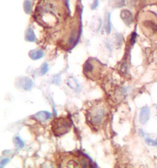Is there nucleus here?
<instances>
[{
  "label": "nucleus",
  "mask_w": 157,
  "mask_h": 168,
  "mask_svg": "<svg viewBox=\"0 0 157 168\" xmlns=\"http://www.w3.org/2000/svg\"><path fill=\"white\" fill-rule=\"evenodd\" d=\"M156 109H157V107H156Z\"/></svg>",
  "instance_id": "nucleus-20"
},
{
  "label": "nucleus",
  "mask_w": 157,
  "mask_h": 168,
  "mask_svg": "<svg viewBox=\"0 0 157 168\" xmlns=\"http://www.w3.org/2000/svg\"><path fill=\"white\" fill-rule=\"evenodd\" d=\"M107 111L105 105L103 103L95 104L87 113V120L90 124L95 127L101 126L106 121Z\"/></svg>",
  "instance_id": "nucleus-1"
},
{
  "label": "nucleus",
  "mask_w": 157,
  "mask_h": 168,
  "mask_svg": "<svg viewBox=\"0 0 157 168\" xmlns=\"http://www.w3.org/2000/svg\"><path fill=\"white\" fill-rule=\"evenodd\" d=\"M145 141L147 145L150 146H154V147H156L157 146V141H155L154 140L152 139L149 138H145Z\"/></svg>",
  "instance_id": "nucleus-15"
},
{
  "label": "nucleus",
  "mask_w": 157,
  "mask_h": 168,
  "mask_svg": "<svg viewBox=\"0 0 157 168\" xmlns=\"http://www.w3.org/2000/svg\"><path fill=\"white\" fill-rule=\"evenodd\" d=\"M111 15L110 13L106 12L104 16V28H105L106 31L107 33H110L111 30Z\"/></svg>",
  "instance_id": "nucleus-8"
},
{
  "label": "nucleus",
  "mask_w": 157,
  "mask_h": 168,
  "mask_svg": "<svg viewBox=\"0 0 157 168\" xmlns=\"http://www.w3.org/2000/svg\"><path fill=\"white\" fill-rule=\"evenodd\" d=\"M156 141H157V139H156Z\"/></svg>",
  "instance_id": "nucleus-21"
},
{
  "label": "nucleus",
  "mask_w": 157,
  "mask_h": 168,
  "mask_svg": "<svg viewBox=\"0 0 157 168\" xmlns=\"http://www.w3.org/2000/svg\"><path fill=\"white\" fill-rule=\"evenodd\" d=\"M102 71V64L98 60L94 58L89 59L83 66V72L84 75L92 80L98 79L101 77Z\"/></svg>",
  "instance_id": "nucleus-2"
},
{
  "label": "nucleus",
  "mask_w": 157,
  "mask_h": 168,
  "mask_svg": "<svg viewBox=\"0 0 157 168\" xmlns=\"http://www.w3.org/2000/svg\"><path fill=\"white\" fill-rule=\"evenodd\" d=\"M121 18L126 25H129L133 22V15L129 10L125 9L121 12Z\"/></svg>",
  "instance_id": "nucleus-5"
},
{
  "label": "nucleus",
  "mask_w": 157,
  "mask_h": 168,
  "mask_svg": "<svg viewBox=\"0 0 157 168\" xmlns=\"http://www.w3.org/2000/svg\"><path fill=\"white\" fill-rule=\"evenodd\" d=\"M52 117L50 113L47 111H41L34 114L33 117L39 121H46Z\"/></svg>",
  "instance_id": "nucleus-7"
},
{
  "label": "nucleus",
  "mask_w": 157,
  "mask_h": 168,
  "mask_svg": "<svg viewBox=\"0 0 157 168\" xmlns=\"http://www.w3.org/2000/svg\"><path fill=\"white\" fill-rule=\"evenodd\" d=\"M9 161H10L9 158H4V159H3V160H1V163H0V167H3Z\"/></svg>",
  "instance_id": "nucleus-17"
},
{
  "label": "nucleus",
  "mask_w": 157,
  "mask_h": 168,
  "mask_svg": "<svg viewBox=\"0 0 157 168\" xmlns=\"http://www.w3.org/2000/svg\"><path fill=\"white\" fill-rule=\"evenodd\" d=\"M14 142L17 148H22L24 147V146H25L24 142H23L22 140L20 139V137H18V136L15 137L14 139Z\"/></svg>",
  "instance_id": "nucleus-12"
},
{
  "label": "nucleus",
  "mask_w": 157,
  "mask_h": 168,
  "mask_svg": "<svg viewBox=\"0 0 157 168\" xmlns=\"http://www.w3.org/2000/svg\"><path fill=\"white\" fill-rule=\"evenodd\" d=\"M24 10L25 12L28 14H30L32 11V3L30 0H26L24 2Z\"/></svg>",
  "instance_id": "nucleus-11"
},
{
  "label": "nucleus",
  "mask_w": 157,
  "mask_h": 168,
  "mask_svg": "<svg viewBox=\"0 0 157 168\" xmlns=\"http://www.w3.org/2000/svg\"><path fill=\"white\" fill-rule=\"evenodd\" d=\"M29 56L33 60H39L44 56V52L41 49L32 50L29 52Z\"/></svg>",
  "instance_id": "nucleus-9"
},
{
  "label": "nucleus",
  "mask_w": 157,
  "mask_h": 168,
  "mask_svg": "<svg viewBox=\"0 0 157 168\" xmlns=\"http://www.w3.org/2000/svg\"><path fill=\"white\" fill-rule=\"evenodd\" d=\"M113 1L116 7H121L125 5V0H114Z\"/></svg>",
  "instance_id": "nucleus-16"
},
{
  "label": "nucleus",
  "mask_w": 157,
  "mask_h": 168,
  "mask_svg": "<svg viewBox=\"0 0 157 168\" xmlns=\"http://www.w3.org/2000/svg\"><path fill=\"white\" fill-rule=\"evenodd\" d=\"M98 0H93L92 4L91 5V9H95L98 7Z\"/></svg>",
  "instance_id": "nucleus-18"
},
{
  "label": "nucleus",
  "mask_w": 157,
  "mask_h": 168,
  "mask_svg": "<svg viewBox=\"0 0 157 168\" xmlns=\"http://www.w3.org/2000/svg\"><path fill=\"white\" fill-rule=\"evenodd\" d=\"M25 39L27 41L30 42H34L36 41V36L33 30L30 27L27 30L25 33Z\"/></svg>",
  "instance_id": "nucleus-10"
},
{
  "label": "nucleus",
  "mask_w": 157,
  "mask_h": 168,
  "mask_svg": "<svg viewBox=\"0 0 157 168\" xmlns=\"http://www.w3.org/2000/svg\"><path fill=\"white\" fill-rule=\"evenodd\" d=\"M48 71H49V65H48V64L46 62L44 63L40 68L41 74L42 75H45Z\"/></svg>",
  "instance_id": "nucleus-14"
},
{
  "label": "nucleus",
  "mask_w": 157,
  "mask_h": 168,
  "mask_svg": "<svg viewBox=\"0 0 157 168\" xmlns=\"http://www.w3.org/2000/svg\"><path fill=\"white\" fill-rule=\"evenodd\" d=\"M20 86L24 90L28 91L33 87V82L28 77H23L20 79Z\"/></svg>",
  "instance_id": "nucleus-6"
},
{
  "label": "nucleus",
  "mask_w": 157,
  "mask_h": 168,
  "mask_svg": "<svg viewBox=\"0 0 157 168\" xmlns=\"http://www.w3.org/2000/svg\"><path fill=\"white\" fill-rule=\"evenodd\" d=\"M150 108L147 106H145V107H143L141 108L140 114H139V122H140L141 124H142V125H145L149 121L150 118Z\"/></svg>",
  "instance_id": "nucleus-4"
},
{
  "label": "nucleus",
  "mask_w": 157,
  "mask_h": 168,
  "mask_svg": "<svg viewBox=\"0 0 157 168\" xmlns=\"http://www.w3.org/2000/svg\"><path fill=\"white\" fill-rule=\"evenodd\" d=\"M68 86H70L71 87H72V89H77L78 87V85L77 83V81H76V79L74 78H69L68 79Z\"/></svg>",
  "instance_id": "nucleus-13"
},
{
  "label": "nucleus",
  "mask_w": 157,
  "mask_h": 168,
  "mask_svg": "<svg viewBox=\"0 0 157 168\" xmlns=\"http://www.w3.org/2000/svg\"><path fill=\"white\" fill-rule=\"evenodd\" d=\"M51 123L52 131L56 136H61L68 133L72 126V121L68 117L55 118Z\"/></svg>",
  "instance_id": "nucleus-3"
},
{
  "label": "nucleus",
  "mask_w": 157,
  "mask_h": 168,
  "mask_svg": "<svg viewBox=\"0 0 157 168\" xmlns=\"http://www.w3.org/2000/svg\"><path fill=\"white\" fill-rule=\"evenodd\" d=\"M136 33H133L132 35V38H131V40H130L132 45H134V43H135V40H136Z\"/></svg>",
  "instance_id": "nucleus-19"
}]
</instances>
